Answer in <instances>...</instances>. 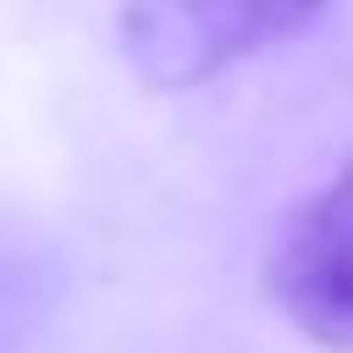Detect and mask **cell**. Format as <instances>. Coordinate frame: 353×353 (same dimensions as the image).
Masks as SVG:
<instances>
[{
  "label": "cell",
  "instance_id": "cell-2",
  "mask_svg": "<svg viewBox=\"0 0 353 353\" xmlns=\"http://www.w3.org/2000/svg\"><path fill=\"white\" fill-rule=\"evenodd\" d=\"M267 288L296 332H310L332 353H353V166H339L288 216L267 260Z\"/></svg>",
  "mask_w": 353,
  "mask_h": 353
},
{
  "label": "cell",
  "instance_id": "cell-3",
  "mask_svg": "<svg viewBox=\"0 0 353 353\" xmlns=\"http://www.w3.org/2000/svg\"><path fill=\"white\" fill-rule=\"evenodd\" d=\"M58 303V267L37 245L0 231V353H37Z\"/></svg>",
  "mask_w": 353,
  "mask_h": 353
},
{
  "label": "cell",
  "instance_id": "cell-1",
  "mask_svg": "<svg viewBox=\"0 0 353 353\" xmlns=\"http://www.w3.org/2000/svg\"><path fill=\"white\" fill-rule=\"evenodd\" d=\"M317 14H325V0H123L116 37L144 87L188 94L202 79L303 37Z\"/></svg>",
  "mask_w": 353,
  "mask_h": 353
}]
</instances>
